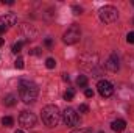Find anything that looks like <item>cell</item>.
I'll return each mask as SVG.
<instances>
[{
  "mask_svg": "<svg viewBox=\"0 0 134 133\" xmlns=\"http://www.w3.org/2000/svg\"><path fill=\"white\" fill-rule=\"evenodd\" d=\"M120 67V61H119V57L117 53H111L109 58L106 60V69L111 70V72H117Z\"/></svg>",
  "mask_w": 134,
  "mask_h": 133,
  "instance_id": "ba28073f",
  "label": "cell"
},
{
  "mask_svg": "<svg viewBox=\"0 0 134 133\" xmlns=\"http://www.w3.org/2000/svg\"><path fill=\"white\" fill-rule=\"evenodd\" d=\"M30 53H31V55H39V53H41V49L36 47V49H33V50H30Z\"/></svg>",
  "mask_w": 134,
  "mask_h": 133,
  "instance_id": "d4e9b609",
  "label": "cell"
},
{
  "mask_svg": "<svg viewBox=\"0 0 134 133\" xmlns=\"http://www.w3.org/2000/svg\"><path fill=\"white\" fill-rule=\"evenodd\" d=\"M63 121H64V124L69 125V127L78 125V124H80V116H78L76 110H73V108H70V106L66 108L64 113H63Z\"/></svg>",
  "mask_w": 134,
  "mask_h": 133,
  "instance_id": "5b68a950",
  "label": "cell"
},
{
  "mask_svg": "<svg viewBox=\"0 0 134 133\" xmlns=\"http://www.w3.org/2000/svg\"><path fill=\"white\" fill-rule=\"evenodd\" d=\"M3 42H5V41H3V39L0 38V45H3Z\"/></svg>",
  "mask_w": 134,
  "mask_h": 133,
  "instance_id": "83f0119b",
  "label": "cell"
},
{
  "mask_svg": "<svg viewBox=\"0 0 134 133\" xmlns=\"http://www.w3.org/2000/svg\"><path fill=\"white\" fill-rule=\"evenodd\" d=\"M22 45H24V42H22V41L16 42V44L13 45V52H14V53H19V52L22 50Z\"/></svg>",
  "mask_w": 134,
  "mask_h": 133,
  "instance_id": "2e32d148",
  "label": "cell"
},
{
  "mask_svg": "<svg viewBox=\"0 0 134 133\" xmlns=\"http://www.w3.org/2000/svg\"><path fill=\"white\" fill-rule=\"evenodd\" d=\"M45 66L48 67V69H53V67L56 66V61H55L53 58H47V60H45Z\"/></svg>",
  "mask_w": 134,
  "mask_h": 133,
  "instance_id": "e0dca14e",
  "label": "cell"
},
{
  "mask_svg": "<svg viewBox=\"0 0 134 133\" xmlns=\"http://www.w3.org/2000/svg\"><path fill=\"white\" fill-rule=\"evenodd\" d=\"M14 124V119L11 117V116H5V117H2V125L3 127H11Z\"/></svg>",
  "mask_w": 134,
  "mask_h": 133,
  "instance_id": "4fadbf2b",
  "label": "cell"
},
{
  "mask_svg": "<svg viewBox=\"0 0 134 133\" xmlns=\"http://www.w3.org/2000/svg\"><path fill=\"white\" fill-rule=\"evenodd\" d=\"M70 133H92L91 129H76V130H72Z\"/></svg>",
  "mask_w": 134,
  "mask_h": 133,
  "instance_id": "d6986e66",
  "label": "cell"
},
{
  "mask_svg": "<svg viewBox=\"0 0 134 133\" xmlns=\"http://www.w3.org/2000/svg\"><path fill=\"white\" fill-rule=\"evenodd\" d=\"M126 41H128L130 44H134V32L128 33V36H126Z\"/></svg>",
  "mask_w": 134,
  "mask_h": 133,
  "instance_id": "7402d4cb",
  "label": "cell"
},
{
  "mask_svg": "<svg viewBox=\"0 0 134 133\" xmlns=\"http://www.w3.org/2000/svg\"><path fill=\"white\" fill-rule=\"evenodd\" d=\"M76 85L81 86V88L87 86V77H86V75H80V77L76 78Z\"/></svg>",
  "mask_w": 134,
  "mask_h": 133,
  "instance_id": "5bb4252c",
  "label": "cell"
},
{
  "mask_svg": "<svg viewBox=\"0 0 134 133\" xmlns=\"http://www.w3.org/2000/svg\"><path fill=\"white\" fill-rule=\"evenodd\" d=\"M133 3H134V0H133Z\"/></svg>",
  "mask_w": 134,
  "mask_h": 133,
  "instance_id": "f546056e",
  "label": "cell"
},
{
  "mask_svg": "<svg viewBox=\"0 0 134 133\" xmlns=\"http://www.w3.org/2000/svg\"><path fill=\"white\" fill-rule=\"evenodd\" d=\"M20 30H22V33L27 36V39H28V41H31V39H36V36H37V32L34 30L31 25H28V24L22 25V28H20Z\"/></svg>",
  "mask_w": 134,
  "mask_h": 133,
  "instance_id": "30bf717a",
  "label": "cell"
},
{
  "mask_svg": "<svg viewBox=\"0 0 134 133\" xmlns=\"http://www.w3.org/2000/svg\"><path fill=\"white\" fill-rule=\"evenodd\" d=\"M111 129H112L114 132L120 133V132H123V130L126 129V122H125L123 119H115V121H112V124H111Z\"/></svg>",
  "mask_w": 134,
  "mask_h": 133,
  "instance_id": "8fae6325",
  "label": "cell"
},
{
  "mask_svg": "<svg viewBox=\"0 0 134 133\" xmlns=\"http://www.w3.org/2000/svg\"><path fill=\"white\" fill-rule=\"evenodd\" d=\"M80 38H81V30H80V27L76 24H73L66 30V33L63 36V41L66 44H76L80 41Z\"/></svg>",
  "mask_w": 134,
  "mask_h": 133,
  "instance_id": "277c9868",
  "label": "cell"
},
{
  "mask_svg": "<svg viewBox=\"0 0 134 133\" xmlns=\"http://www.w3.org/2000/svg\"><path fill=\"white\" fill-rule=\"evenodd\" d=\"M3 103H5V106H14V105L17 103V97H16L14 94H8V96L3 99Z\"/></svg>",
  "mask_w": 134,
  "mask_h": 133,
  "instance_id": "7c38bea8",
  "label": "cell"
},
{
  "mask_svg": "<svg viewBox=\"0 0 134 133\" xmlns=\"http://www.w3.org/2000/svg\"><path fill=\"white\" fill-rule=\"evenodd\" d=\"M72 9H73V13H75V14H81V11H83V8H81V6H78V5H73V6H72Z\"/></svg>",
  "mask_w": 134,
  "mask_h": 133,
  "instance_id": "44dd1931",
  "label": "cell"
},
{
  "mask_svg": "<svg viewBox=\"0 0 134 133\" xmlns=\"http://www.w3.org/2000/svg\"><path fill=\"white\" fill-rule=\"evenodd\" d=\"M14 64H16L17 69H24V58H20V57H19V58L16 60V63H14Z\"/></svg>",
  "mask_w": 134,
  "mask_h": 133,
  "instance_id": "ac0fdd59",
  "label": "cell"
},
{
  "mask_svg": "<svg viewBox=\"0 0 134 133\" xmlns=\"http://www.w3.org/2000/svg\"><path fill=\"white\" fill-rule=\"evenodd\" d=\"M41 117H42V122H44L47 127L53 129V127H56L58 122L61 121V111H59V108H58L56 105H47V106L42 108Z\"/></svg>",
  "mask_w": 134,
  "mask_h": 133,
  "instance_id": "7a4b0ae2",
  "label": "cell"
},
{
  "mask_svg": "<svg viewBox=\"0 0 134 133\" xmlns=\"http://www.w3.org/2000/svg\"><path fill=\"white\" fill-rule=\"evenodd\" d=\"M39 96V88L34 81L20 80L19 81V97L24 103H34Z\"/></svg>",
  "mask_w": 134,
  "mask_h": 133,
  "instance_id": "6da1fadb",
  "label": "cell"
},
{
  "mask_svg": "<svg viewBox=\"0 0 134 133\" xmlns=\"http://www.w3.org/2000/svg\"><path fill=\"white\" fill-rule=\"evenodd\" d=\"M73 97H75V91L73 89H67L66 93H64V100H67V102L73 100Z\"/></svg>",
  "mask_w": 134,
  "mask_h": 133,
  "instance_id": "9a60e30c",
  "label": "cell"
},
{
  "mask_svg": "<svg viewBox=\"0 0 134 133\" xmlns=\"http://www.w3.org/2000/svg\"><path fill=\"white\" fill-rule=\"evenodd\" d=\"M3 3H6V5H14V2L13 0H2Z\"/></svg>",
  "mask_w": 134,
  "mask_h": 133,
  "instance_id": "4316f807",
  "label": "cell"
},
{
  "mask_svg": "<svg viewBox=\"0 0 134 133\" xmlns=\"http://www.w3.org/2000/svg\"><path fill=\"white\" fill-rule=\"evenodd\" d=\"M100 19L104 22V24H112L119 19V11L117 8L108 5V6H103L100 9Z\"/></svg>",
  "mask_w": 134,
  "mask_h": 133,
  "instance_id": "3957f363",
  "label": "cell"
},
{
  "mask_svg": "<svg viewBox=\"0 0 134 133\" xmlns=\"http://www.w3.org/2000/svg\"><path fill=\"white\" fill-rule=\"evenodd\" d=\"M97 89H98L101 97H111L114 94V88L108 80H100L98 85H97Z\"/></svg>",
  "mask_w": 134,
  "mask_h": 133,
  "instance_id": "52a82bcc",
  "label": "cell"
},
{
  "mask_svg": "<svg viewBox=\"0 0 134 133\" xmlns=\"http://www.w3.org/2000/svg\"><path fill=\"white\" fill-rule=\"evenodd\" d=\"M5 32H6V27L0 24V34H2V33H5Z\"/></svg>",
  "mask_w": 134,
  "mask_h": 133,
  "instance_id": "484cf974",
  "label": "cell"
},
{
  "mask_svg": "<svg viewBox=\"0 0 134 133\" xmlns=\"http://www.w3.org/2000/svg\"><path fill=\"white\" fill-rule=\"evenodd\" d=\"M14 133H24V130H16Z\"/></svg>",
  "mask_w": 134,
  "mask_h": 133,
  "instance_id": "f1b7e54d",
  "label": "cell"
},
{
  "mask_svg": "<svg viewBox=\"0 0 134 133\" xmlns=\"http://www.w3.org/2000/svg\"><path fill=\"white\" fill-rule=\"evenodd\" d=\"M78 111H80V113H89V106L84 105V103H81L80 108H78Z\"/></svg>",
  "mask_w": 134,
  "mask_h": 133,
  "instance_id": "ffe728a7",
  "label": "cell"
},
{
  "mask_svg": "<svg viewBox=\"0 0 134 133\" xmlns=\"http://www.w3.org/2000/svg\"><path fill=\"white\" fill-rule=\"evenodd\" d=\"M0 24L5 25L6 28H8V27H13V25L17 24V16H16L14 13H6V14H3V16L0 17Z\"/></svg>",
  "mask_w": 134,
  "mask_h": 133,
  "instance_id": "9c48e42d",
  "label": "cell"
},
{
  "mask_svg": "<svg viewBox=\"0 0 134 133\" xmlns=\"http://www.w3.org/2000/svg\"><path fill=\"white\" fill-rule=\"evenodd\" d=\"M44 44H45V45H47V47H52V44H53V41H52V39H50V38H47V39H45V41H44Z\"/></svg>",
  "mask_w": 134,
  "mask_h": 133,
  "instance_id": "cb8c5ba5",
  "label": "cell"
},
{
  "mask_svg": "<svg viewBox=\"0 0 134 133\" xmlns=\"http://www.w3.org/2000/svg\"><path fill=\"white\" fill-rule=\"evenodd\" d=\"M84 96H86V97H94V91H92V89H86V91H84Z\"/></svg>",
  "mask_w": 134,
  "mask_h": 133,
  "instance_id": "603a6c76",
  "label": "cell"
},
{
  "mask_svg": "<svg viewBox=\"0 0 134 133\" xmlns=\"http://www.w3.org/2000/svg\"><path fill=\"white\" fill-rule=\"evenodd\" d=\"M19 124L24 129H33L36 125V116L31 111H22L20 116H19Z\"/></svg>",
  "mask_w": 134,
  "mask_h": 133,
  "instance_id": "8992f818",
  "label": "cell"
}]
</instances>
